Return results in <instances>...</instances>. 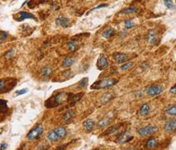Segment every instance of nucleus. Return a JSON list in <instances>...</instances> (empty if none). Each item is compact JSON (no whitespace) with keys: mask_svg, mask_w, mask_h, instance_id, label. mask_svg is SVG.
Masks as SVG:
<instances>
[{"mask_svg":"<svg viewBox=\"0 0 176 150\" xmlns=\"http://www.w3.org/2000/svg\"><path fill=\"white\" fill-rule=\"evenodd\" d=\"M66 94L68 95V94H66L65 92H60L56 93V94L53 95L45 101V106L46 108H52L58 106L59 105L63 103L66 96H66Z\"/></svg>","mask_w":176,"mask_h":150,"instance_id":"obj_1","label":"nucleus"},{"mask_svg":"<svg viewBox=\"0 0 176 150\" xmlns=\"http://www.w3.org/2000/svg\"><path fill=\"white\" fill-rule=\"evenodd\" d=\"M118 82L117 80L115 79H104L102 80H99L95 82L93 84L90 89L92 90H99V89H108L111 86L115 85Z\"/></svg>","mask_w":176,"mask_h":150,"instance_id":"obj_2","label":"nucleus"},{"mask_svg":"<svg viewBox=\"0 0 176 150\" xmlns=\"http://www.w3.org/2000/svg\"><path fill=\"white\" fill-rule=\"evenodd\" d=\"M17 81L13 79H6L0 80V94L6 93L16 86Z\"/></svg>","mask_w":176,"mask_h":150,"instance_id":"obj_3","label":"nucleus"},{"mask_svg":"<svg viewBox=\"0 0 176 150\" xmlns=\"http://www.w3.org/2000/svg\"><path fill=\"white\" fill-rule=\"evenodd\" d=\"M43 133V128L41 124H38L35 128L32 129L27 134V138L29 140H35L37 139L40 137Z\"/></svg>","mask_w":176,"mask_h":150,"instance_id":"obj_4","label":"nucleus"},{"mask_svg":"<svg viewBox=\"0 0 176 150\" xmlns=\"http://www.w3.org/2000/svg\"><path fill=\"white\" fill-rule=\"evenodd\" d=\"M158 131V127L156 126H147L145 127L140 128L138 130V134L142 137H146L152 135Z\"/></svg>","mask_w":176,"mask_h":150,"instance_id":"obj_5","label":"nucleus"},{"mask_svg":"<svg viewBox=\"0 0 176 150\" xmlns=\"http://www.w3.org/2000/svg\"><path fill=\"white\" fill-rule=\"evenodd\" d=\"M83 95H84L83 93H78L77 94L69 93V94H68L66 98L67 101L68 102V104L71 106H73L75 104H76L81 100V98L83 97Z\"/></svg>","mask_w":176,"mask_h":150,"instance_id":"obj_6","label":"nucleus"},{"mask_svg":"<svg viewBox=\"0 0 176 150\" xmlns=\"http://www.w3.org/2000/svg\"><path fill=\"white\" fill-rule=\"evenodd\" d=\"M133 138L134 136H131V133L128 131L126 130L119 134V136L117 138V141L119 144H122L131 141V140H133Z\"/></svg>","mask_w":176,"mask_h":150,"instance_id":"obj_7","label":"nucleus"},{"mask_svg":"<svg viewBox=\"0 0 176 150\" xmlns=\"http://www.w3.org/2000/svg\"><path fill=\"white\" fill-rule=\"evenodd\" d=\"M147 94L151 96L158 95L163 92V88L160 85H152L147 89Z\"/></svg>","mask_w":176,"mask_h":150,"instance_id":"obj_8","label":"nucleus"},{"mask_svg":"<svg viewBox=\"0 0 176 150\" xmlns=\"http://www.w3.org/2000/svg\"><path fill=\"white\" fill-rule=\"evenodd\" d=\"M109 65V63L107 61V59L105 57L104 55H101L99 59H98L97 62V68L102 71V70H104L106 68H107V66Z\"/></svg>","mask_w":176,"mask_h":150,"instance_id":"obj_9","label":"nucleus"},{"mask_svg":"<svg viewBox=\"0 0 176 150\" xmlns=\"http://www.w3.org/2000/svg\"><path fill=\"white\" fill-rule=\"evenodd\" d=\"M19 15L15 18V19L17 21H22L25 20L26 19H33L34 20H37L35 16L33 14H31V13L25 12V11H20L19 13Z\"/></svg>","mask_w":176,"mask_h":150,"instance_id":"obj_10","label":"nucleus"},{"mask_svg":"<svg viewBox=\"0 0 176 150\" xmlns=\"http://www.w3.org/2000/svg\"><path fill=\"white\" fill-rule=\"evenodd\" d=\"M113 58L116 63L119 64H121L125 63L126 61L128 60V55L126 53H116L113 55Z\"/></svg>","mask_w":176,"mask_h":150,"instance_id":"obj_11","label":"nucleus"},{"mask_svg":"<svg viewBox=\"0 0 176 150\" xmlns=\"http://www.w3.org/2000/svg\"><path fill=\"white\" fill-rule=\"evenodd\" d=\"M165 130L167 132H172L176 130V118H172L167 121L165 125Z\"/></svg>","mask_w":176,"mask_h":150,"instance_id":"obj_12","label":"nucleus"},{"mask_svg":"<svg viewBox=\"0 0 176 150\" xmlns=\"http://www.w3.org/2000/svg\"><path fill=\"white\" fill-rule=\"evenodd\" d=\"M68 23H69L68 18L64 17L62 16V15L58 16L56 19V25H58V26L67 27L68 25Z\"/></svg>","mask_w":176,"mask_h":150,"instance_id":"obj_13","label":"nucleus"},{"mask_svg":"<svg viewBox=\"0 0 176 150\" xmlns=\"http://www.w3.org/2000/svg\"><path fill=\"white\" fill-rule=\"evenodd\" d=\"M54 130L56 131V133L57 134V135H58L60 140V139H64L67 135V131L66 130V128L62 127V126L56 128L55 129H54Z\"/></svg>","mask_w":176,"mask_h":150,"instance_id":"obj_14","label":"nucleus"},{"mask_svg":"<svg viewBox=\"0 0 176 150\" xmlns=\"http://www.w3.org/2000/svg\"><path fill=\"white\" fill-rule=\"evenodd\" d=\"M158 39L157 33L156 31L154 30H150L148 33V41L150 44H154L156 43Z\"/></svg>","mask_w":176,"mask_h":150,"instance_id":"obj_15","label":"nucleus"},{"mask_svg":"<svg viewBox=\"0 0 176 150\" xmlns=\"http://www.w3.org/2000/svg\"><path fill=\"white\" fill-rule=\"evenodd\" d=\"M113 98V92H106L105 94L103 95V96L101 98V102L103 104H105L106 103L111 101Z\"/></svg>","mask_w":176,"mask_h":150,"instance_id":"obj_16","label":"nucleus"},{"mask_svg":"<svg viewBox=\"0 0 176 150\" xmlns=\"http://www.w3.org/2000/svg\"><path fill=\"white\" fill-rule=\"evenodd\" d=\"M47 138L49 141H50L52 142H54V141H57L60 140L58 135H57V134L56 133V131H54V130L50 131L47 134Z\"/></svg>","mask_w":176,"mask_h":150,"instance_id":"obj_17","label":"nucleus"},{"mask_svg":"<svg viewBox=\"0 0 176 150\" xmlns=\"http://www.w3.org/2000/svg\"><path fill=\"white\" fill-rule=\"evenodd\" d=\"M84 126L86 131H88V132H89V131H91L93 130V128H94V121L91 120V119H87V120L84 121Z\"/></svg>","mask_w":176,"mask_h":150,"instance_id":"obj_18","label":"nucleus"},{"mask_svg":"<svg viewBox=\"0 0 176 150\" xmlns=\"http://www.w3.org/2000/svg\"><path fill=\"white\" fill-rule=\"evenodd\" d=\"M111 121V118L110 117H107V118H103L101 120H100L97 123V126L99 128H102L103 127H105L107 125L110 124Z\"/></svg>","mask_w":176,"mask_h":150,"instance_id":"obj_19","label":"nucleus"},{"mask_svg":"<svg viewBox=\"0 0 176 150\" xmlns=\"http://www.w3.org/2000/svg\"><path fill=\"white\" fill-rule=\"evenodd\" d=\"M9 110L7 106V101L5 100H0V113L6 114Z\"/></svg>","mask_w":176,"mask_h":150,"instance_id":"obj_20","label":"nucleus"},{"mask_svg":"<svg viewBox=\"0 0 176 150\" xmlns=\"http://www.w3.org/2000/svg\"><path fill=\"white\" fill-rule=\"evenodd\" d=\"M121 128L120 125H115V126H113L110 127L109 129H107L106 131H105V135H112V134H115L116 132H117Z\"/></svg>","mask_w":176,"mask_h":150,"instance_id":"obj_21","label":"nucleus"},{"mask_svg":"<svg viewBox=\"0 0 176 150\" xmlns=\"http://www.w3.org/2000/svg\"><path fill=\"white\" fill-rule=\"evenodd\" d=\"M150 112V106L148 104H144L140 108V114L142 116H147Z\"/></svg>","mask_w":176,"mask_h":150,"instance_id":"obj_22","label":"nucleus"},{"mask_svg":"<svg viewBox=\"0 0 176 150\" xmlns=\"http://www.w3.org/2000/svg\"><path fill=\"white\" fill-rule=\"evenodd\" d=\"M115 34V30H114L113 28H107V29H106L102 33V36L104 38H110L112 37L113 35H114Z\"/></svg>","mask_w":176,"mask_h":150,"instance_id":"obj_23","label":"nucleus"},{"mask_svg":"<svg viewBox=\"0 0 176 150\" xmlns=\"http://www.w3.org/2000/svg\"><path fill=\"white\" fill-rule=\"evenodd\" d=\"M74 116V111L68 110L64 114L63 119L64 121H66V122H68V121H70L72 118H73Z\"/></svg>","mask_w":176,"mask_h":150,"instance_id":"obj_24","label":"nucleus"},{"mask_svg":"<svg viewBox=\"0 0 176 150\" xmlns=\"http://www.w3.org/2000/svg\"><path fill=\"white\" fill-rule=\"evenodd\" d=\"M75 60L72 57H66L64 59V60L63 61V66L64 67H69L72 66V64L74 63Z\"/></svg>","mask_w":176,"mask_h":150,"instance_id":"obj_25","label":"nucleus"},{"mask_svg":"<svg viewBox=\"0 0 176 150\" xmlns=\"http://www.w3.org/2000/svg\"><path fill=\"white\" fill-rule=\"evenodd\" d=\"M137 11V9L136 7H128V8H126L122 10V11H120V14H133V13H136Z\"/></svg>","mask_w":176,"mask_h":150,"instance_id":"obj_26","label":"nucleus"},{"mask_svg":"<svg viewBox=\"0 0 176 150\" xmlns=\"http://www.w3.org/2000/svg\"><path fill=\"white\" fill-rule=\"evenodd\" d=\"M157 141L155 138H150L148 141H146V147H149V148H152V147H154L157 146Z\"/></svg>","mask_w":176,"mask_h":150,"instance_id":"obj_27","label":"nucleus"},{"mask_svg":"<svg viewBox=\"0 0 176 150\" xmlns=\"http://www.w3.org/2000/svg\"><path fill=\"white\" fill-rule=\"evenodd\" d=\"M68 48L71 51H76L77 49V41L75 40H72L70 41L68 44Z\"/></svg>","mask_w":176,"mask_h":150,"instance_id":"obj_28","label":"nucleus"},{"mask_svg":"<svg viewBox=\"0 0 176 150\" xmlns=\"http://www.w3.org/2000/svg\"><path fill=\"white\" fill-rule=\"evenodd\" d=\"M52 72H53V71H52V69L50 66H46L44 67V68L43 69V71H42L43 75L45 77H48L51 74Z\"/></svg>","mask_w":176,"mask_h":150,"instance_id":"obj_29","label":"nucleus"},{"mask_svg":"<svg viewBox=\"0 0 176 150\" xmlns=\"http://www.w3.org/2000/svg\"><path fill=\"white\" fill-rule=\"evenodd\" d=\"M166 113L170 116H176V105L171 106L166 110Z\"/></svg>","mask_w":176,"mask_h":150,"instance_id":"obj_30","label":"nucleus"},{"mask_svg":"<svg viewBox=\"0 0 176 150\" xmlns=\"http://www.w3.org/2000/svg\"><path fill=\"white\" fill-rule=\"evenodd\" d=\"M87 83H88V78H84L79 82L77 87H78L79 89H82V88H84L86 86Z\"/></svg>","mask_w":176,"mask_h":150,"instance_id":"obj_31","label":"nucleus"},{"mask_svg":"<svg viewBox=\"0 0 176 150\" xmlns=\"http://www.w3.org/2000/svg\"><path fill=\"white\" fill-rule=\"evenodd\" d=\"M134 23L131 19H126L125 21V26L126 29H131L134 27Z\"/></svg>","mask_w":176,"mask_h":150,"instance_id":"obj_32","label":"nucleus"},{"mask_svg":"<svg viewBox=\"0 0 176 150\" xmlns=\"http://www.w3.org/2000/svg\"><path fill=\"white\" fill-rule=\"evenodd\" d=\"M164 4L169 9H173L175 7L172 0H164Z\"/></svg>","mask_w":176,"mask_h":150,"instance_id":"obj_33","label":"nucleus"},{"mask_svg":"<svg viewBox=\"0 0 176 150\" xmlns=\"http://www.w3.org/2000/svg\"><path fill=\"white\" fill-rule=\"evenodd\" d=\"M133 62H128V63H126L125 64H124L123 65L121 66V71H125V70L128 69V68H130L131 66H133Z\"/></svg>","mask_w":176,"mask_h":150,"instance_id":"obj_34","label":"nucleus"},{"mask_svg":"<svg viewBox=\"0 0 176 150\" xmlns=\"http://www.w3.org/2000/svg\"><path fill=\"white\" fill-rule=\"evenodd\" d=\"M28 92V89H23L22 90H17L15 92V94H16L17 96H20V95H23L27 93Z\"/></svg>","mask_w":176,"mask_h":150,"instance_id":"obj_35","label":"nucleus"},{"mask_svg":"<svg viewBox=\"0 0 176 150\" xmlns=\"http://www.w3.org/2000/svg\"><path fill=\"white\" fill-rule=\"evenodd\" d=\"M7 37V33L6 31H1L0 32V39L2 41H4L6 39V38Z\"/></svg>","mask_w":176,"mask_h":150,"instance_id":"obj_36","label":"nucleus"},{"mask_svg":"<svg viewBox=\"0 0 176 150\" xmlns=\"http://www.w3.org/2000/svg\"><path fill=\"white\" fill-rule=\"evenodd\" d=\"M14 55V51H13V50H11V51H8V52H7V53H6V56L8 59H9V58H11V56Z\"/></svg>","mask_w":176,"mask_h":150,"instance_id":"obj_37","label":"nucleus"},{"mask_svg":"<svg viewBox=\"0 0 176 150\" xmlns=\"http://www.w3.org/2000/svg\"><path fill=\"white\" fill-rule=\"evenodd\" d=\"M170 92L172 93V94H176V84L171 88L170 90Z\"/></svg>","mask_w":176,"mask_h":150,"instance_id":"obj_38","label":"nucleus"},{"mask_svg":"<svg viewBox=\"0 0 176 150\" xmlns=\"http://www.w3.org/2000/svg\"><path fill=\"white\" fill-rule=\"evenodd\" d=\"M7 147V145L6 143H1V146H0V149L1 150L6 149Z\"/></svg>","mask_w":176,"mask_h":150,"instance_id":"obj_39","label":"nucleus"},{"mask_svg":"<svg viewBox=\"0 0 176 150\" xmlns=\"http://www.w3.org/2000/svg\"><path fill=\"white\" fill-rule=\"evenodd\" d=\"M107 4H101L99 5V6H98L97 7H95V8L94 9H99V8H102V7H107Z\"/></svg>","mask_w":176,"mask_h":150,"instance_id":"obj_40","label":"nucleus"}]
</instances>
